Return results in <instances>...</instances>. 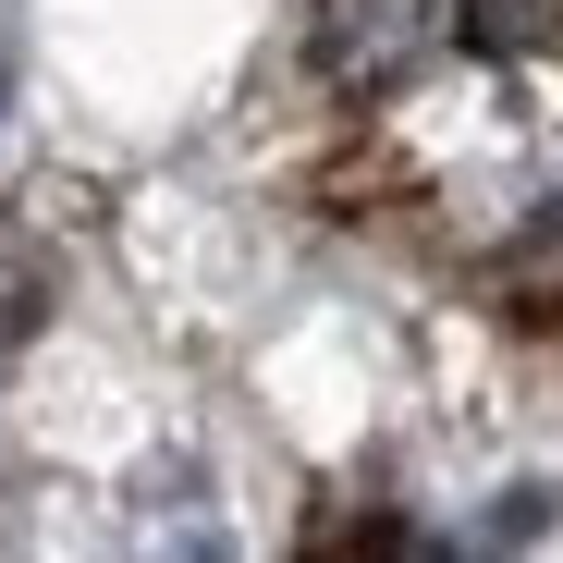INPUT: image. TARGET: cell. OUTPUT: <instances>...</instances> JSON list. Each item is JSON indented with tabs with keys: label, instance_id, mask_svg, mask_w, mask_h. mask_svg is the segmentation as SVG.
I'll use <instances>...</instances> for the list:
<instances>
[{
	"label": "cell",
	"instance_id": "1",
	"mask_svg": "<svg viewBox=\"0 0 563 563\" xmlns=\"http://www.w3.org/2000/svg\"><path fill=\"white\" fill-rule=\"evenodd\" d=\"M417 37H429L417 0H319V74L331 86H393L417 62Z\"/></svg>",
	"mask_w": 563,
	"mask_h": 563
},
{
	"label": "cell",
	"instance_id": "2",
	"mask_svg": "<svg viewBox=\"0 0 563 563\" xmlns=\"http://www.w3.org/2000/svg\"><path fill=\"white\" fill-rule=\"evenodd\" d=\"M465 49H478V62H527V49H551L563 37V0H465Z\"/></svg>",
	"mask_w": 563,
	"mask_h": 563
},
{
	"label": "cell",
	"instance_id": "3",
	"mask_svg": "<svg viewBox=\"0 0 563 563\" xmlns=\"http://www.w3.org/2000/svg\"><path fill=\"white\" fill-rule=\"evenodd\" d=\"M551 527V490H503V515H490V539H539Z\"/></svg>",
	"mask_w": 563,
	"mask_h": 563
}]
</instances>
